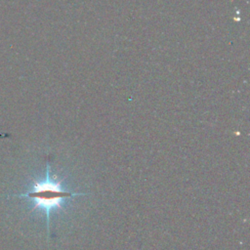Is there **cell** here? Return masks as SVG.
<instances>
[{"mask_svg": "<svg viewBox=\"0 0 250 250\" xmlns=\"http://www.w3.org/2000/svg\"><path fill=\"white\" fill-rule=\"evenodd\" d=\"M86 192H74L65 189L61 181H58L51 177L49 163L47 162L46 175L41 181L34 182L31 188L24 192L19 194H13L17 197H25L31 200L37 208L43 210L47 218V229H50V214L54 209L61 208L65 200L78 195H86Z\"/></svg>", "mask_w": 250, "mask_h": 250, "instance_id": "obj_1", "label": "cell"}]
</instances>
